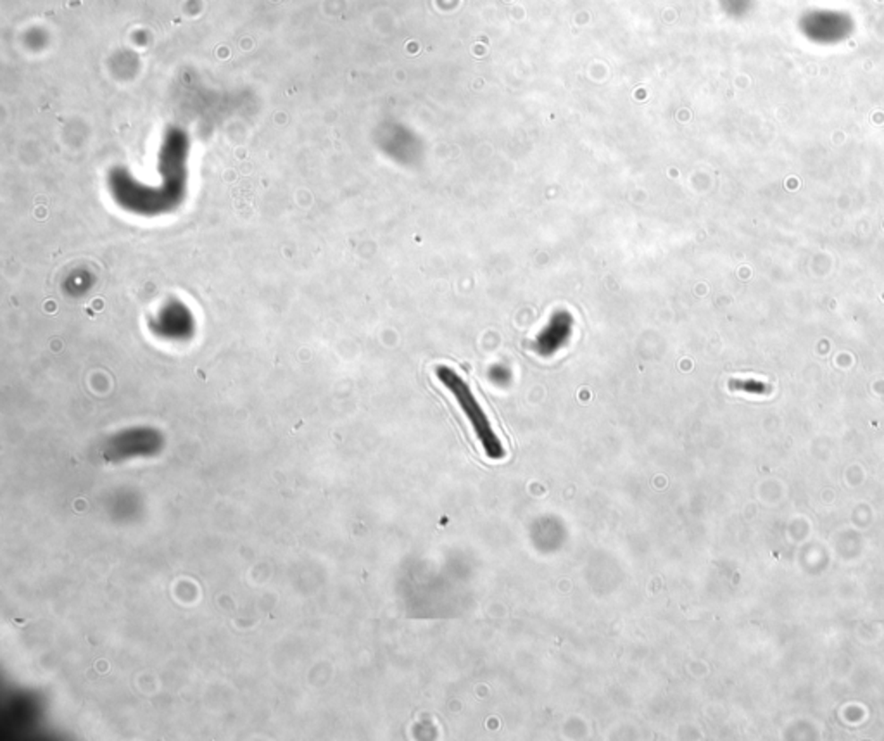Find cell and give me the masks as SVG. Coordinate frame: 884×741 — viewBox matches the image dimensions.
Listing matches in <instances>:
<instances>
[{
  "instance_id": "6da1fadb",
  "label": "cell",
  "mask_w": 884,
  "mask_h": 741,
  "mask_svg": "<svg viewBox=\"0 0 884 741\" xmlns=\"http://www.w3.org/2000/svg\"><path fill=\"white\" fill-rule=\"evenodd\" d=\"M436 375L441 380L442 386L451 395L455 396L456 403L462 408V412L467 415L468 422L472 423L473 432H475L477 439L480 441V445L484 447L486 455L491 460H501V458H505V455H506L505 446L501 443V439L496 436L489 417L486 415V412L479 405L477 397L472 393V389H470L467 382L463 380V377L460 373H456L453 369L446 367V365H439L436 369Z\"/></svg>"
}]
</instances>
